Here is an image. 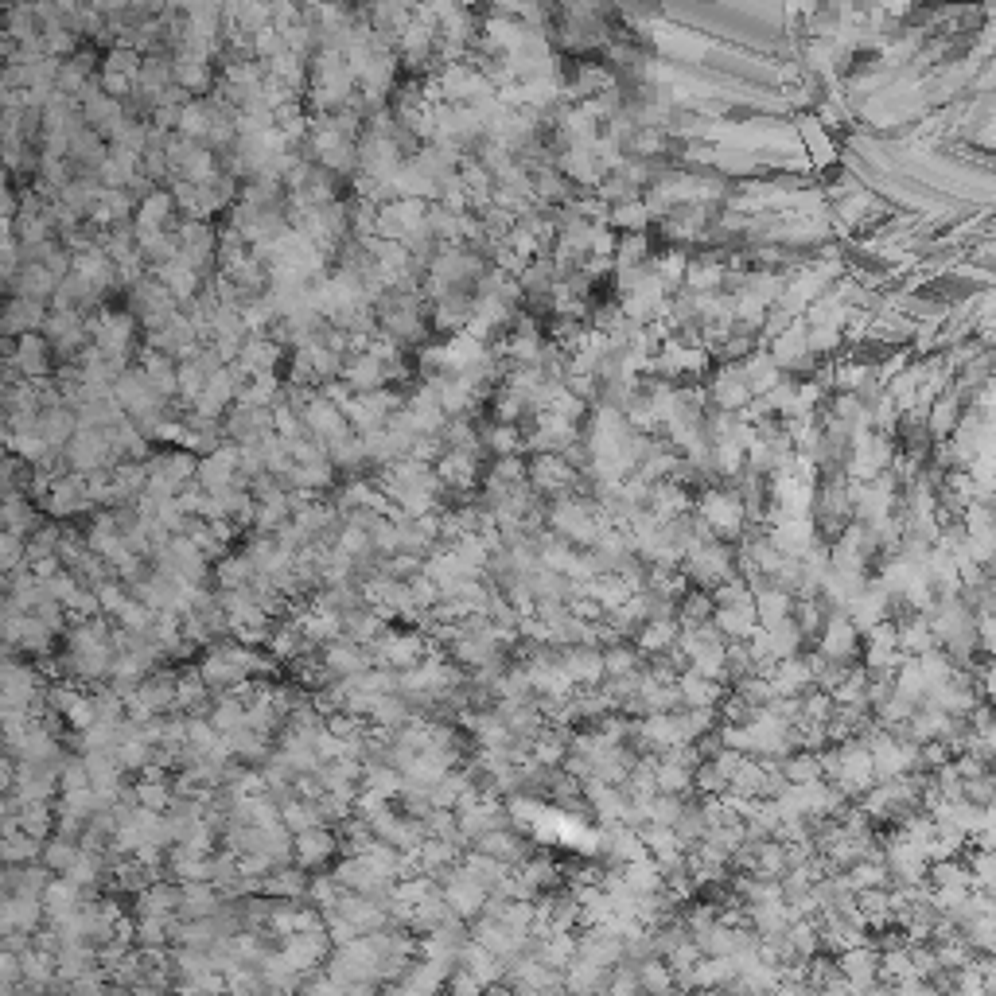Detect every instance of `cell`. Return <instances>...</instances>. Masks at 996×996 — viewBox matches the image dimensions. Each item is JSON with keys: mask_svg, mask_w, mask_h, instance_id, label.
I'll list each match as a JSON object with an SVG mask.
<instances>
[{"mask_svg": "<svg viewBox=\"0 0 996 996\" xmlns=\"http://www.w3.org/2000/svg\"><path fill=\"white\" fill-rule=\"evenodd\" d=\"M440 891H444L448 907H452L460 919H479L483 907H487V899H491V888H487L475 872H467L463 864L448 868V872L440 876Z\"/></svg>", "mask_w": 996, "mask_h": 996, "instance_id": "cell-1", "label": "cell"}, {"mask_svg": "<svg viewBox=\"0 0 996 996\" xmlns=\"http://www.w3.org/2000/svg\"><path fill=\"white\" fill-rule=\"evenodd\" d=\"M331 950H335V942H331L327 926H316V930H296V934L281 938V954H285L288 965H292L300 977H304V973H312L316 965H327Z\"/></svg>", "mask_w": 996, "mask_h": 996, "instance_id": "cell-2", "label": "cell"}, {"mask_svg": "<svg viewBox=\"0 0 996 996\" xmlns=\"http://www.w3.org/2000/svg\"><path fill=\"white\" fill-rule=\"evenodd\" d=\"M370 654H374V666L409 670V666L425 662L428 639H425V631H409V635H393V631H386L382 639L370 646Z\"/></svg>", "mask_w": 996, "mask_h": 996, "instance_id": "cell-3", "label": "cell"}, {"mask_svg": "<svg viewBox=\"0 0 996 996\" xmlns=\"http://www.w3.org/2000/svg\"><path fill=\"white\" fill-rule=\"evenodd\" d=\"M39 506H43V514H51V518H74V514L94 510V498L86 495V475H82V471H78V475H63L47 495L39 498Z\"/></svg>", "mask_w": 996, "mask_h": 996, "instance_id": "cell-4", "label": "cell"}, {"mask_svg": "<svg viewBox=\"0 0 996 996\" xmlns=\"http://www.w3.org/2000/svg\"><path fill=\"white\" fill-rule=\"evenodd\" d=\"M701 518L716 530V537H736L747 522V506L744 498L709 491V495H701Z\"/></svg>", "mask_w": 996, "mask_h": 996, "instance_id": "cell-5", "label": "cell"}, {"mask_svg": "<svg viewBox=\"0 0 996 996\" xmlns=\"http://www.w3.org/2000/svg\"><path fill=\"white\" fill-rule=\"evenodd\" d=\"M856 642H860V627L849 619V611H845V615H841V611L825 615L821 635H818V654L821 658H829V662H845L849 654H856Z\"/></svg>", "mask_w": 996, "mask_h": 996, "instance_id": "cell-6", "label": "cell"}, {"mask_svg": "<svg viewBox=\"0 0 996 996\" xmlns=\"http://www.w3.org/2000/svg\"><path fill=\"white\" fill-rule=\"evenodd\" d=\"M561 666L576 685H588V689H596L607 677L604 650H596V642H572L565 650V658H561Z\"/></svg>", "mask_w": 996, "mask_h": 996, "instance_id": "cell-7", "label": "cell"}, {"mask_svg": "<svg viewBox=\"0 0 996 996\" xmlns=\"http://www.w3.org/2000/svg\"><path fill=\"white\" fill-rule=\"evenodd\" d=\"M323 666L331 670V677H351V674L370 670V666H374V654H370V646H362V642L343 635V639L323 646Z\"/></svg>", "mask_w": 996, "mask_h": 996, "instance_id": "cell-8", "label": "cell"}, {"mask_svg": "<svg viewBox=\"0 0 996 996\" xmlns=\"http://www.w3.org/2000/svg\"><path fill=\"white\" fill-rule=\"evenodd\" d=\"M67 460H71L74 471H94V467H106L113 460V440H109L106 432H90V428H82L78 436H74L71 444H67Z\"/></svg>", "mask_w": 996, "mask_h": 996, "instance_id": "cell-9", "label": "cell"}, {"mask_svg": "<svg viewBox=\"0 0 996 996\" xmlns=\"http://www.w3.org/2000/svg\"><path fill=\"white\" fill-rule=\"evenodd\" d=\"M199 674H203V681L211 685V689H218V693H230L234 685H242L246 681V666L226 650V646H214L211 654L199 662Z\"/></svg>", "mask_w": 996, "mask_h": 996, "instance_id": "cell-10", "label": "cell"}, {"mask_svg": "<svg viewBox=\"0 0 996 996\" xmlns=\"http://www.w3.org/2000/svg\"><path fill=\"white\" fill-rule=\"evenodd\" d=\"M226 903L214 880H191L179 884V919H211L214 911Z\"/></svg>", "mask_w": 996, "mask_h": 996, "instance_id": "cell-11", "label": "cell"}, {"mask_svg": "<svg viewBox=\"0 0 996 996\" xmlns=\"http://www.w3.org/2000/svg\"><path fill=\"white\" fill-rule=\"evenodd\" d=\"M308 868L304 864H277L269 876H261L257 891L261 895H273V899H308Z\"/></svg>", "mask_w": 996, "mask_h": 996, "instance_id": "cell-12", "label": "cell"}, {"mask_svg": "<svg viewBox=\"0 0 996 996\" xmlns=\"http://www.w3.org/2000/svg\"><path fill=\"white\" fill-rule=\"evenodd\" d=\"M456 965L471 969L475 977H483V985H498L506 977V958H498L495 950H487L479 938H467L456 954Z\"/></svg>", "mask_w": 996, "mask_h": 996, "instance_id": "cell-13", "label": "cell"}, {"mask_svg": "<svg viewBox=\"0 0 996 996\" xmlns=\"http://www.w3.org/2000/svg\"><path fill=\"white\" fill-rule=\"evenodd\" d=\"M82 891H86V888H78L71 876H63V880H55V876H51V884L43 888L47 923H63V919H71L74 911H78V907L86 903V899H82Z\"/></svg>", "mask_w": 996, "mask_h": 996, "instance_id": "cell-14", "label": "cell"}, {"mask_svg": "<svg viewBox=\"0 0 996 996\" xmlns=\"http://www.w3.org/2000/svg\"><path fill=\"white\" fill-rule=\"evenodd\" d=\"M176 592H179V580L164 569L148 572V576H141V580L133 584V596H137L141 604L152 607V611H172V604H176Z\"/></svg>", "mask_w": 996, "mask_h": 996, "instance_id": "cell-15", "label": "cell"}, {"mask_svg": "<svg viewBox=\"0 0 996 996\" xmlns=\"http://www.w3.org/2000/svg\"><path fill=\"white\" fill-rule=\"evenodd\" d=\"M335 849H339V841L323 821L304 829V833H296V864H304V868H316L323 860H331Z\"/></svg>", "mask_w": 996, "mask_h": 996, "instance_id": "cell-16", "label": "cell"}, {"mask_svg": "<svg viewBox=\"0 0 996 996\" xmlns=\"http://www.w3.org/2000/svg\"><path fill=\"white\" fill-rule=\"evenodd\" d=\"M572 483V467L561 460V452H541L534 463H530V487L534 491H549L557 495L561 487Z\"/></svg>", "mask_w": 996, "mask_h": 996, "instance_id": "cell-17", "label": "cell"}, {"mask_svg": "<svg viewBox=\"0 0 996 996\" xmlns=\"http://www.w3.org/2000/svg\"><path fill=\"white\" fill-rule=\"evenodd\" d=\"M343 635L362 642V646H374V642L386 635V615L370 604L355 607V611L343 615Z\"/></svg>", "mask_w": 996, "mask_h": 996, "instance_id": "cell-18", "label": "cell"}, {"mask_svg": "<svg viewBox=\"0 0 996 996\" xmlns=\"http://www.w3.org/2000/svg\"><path fill=\"white\" fill-rule=\"evenodd\" d=\"M677 689H681V705L685 709H716V701L724 697V689L712 677L697 674V670L677 677Z\"/></svg>", "mask_w": 996, "mask_h": 996, "instance_id": "cell-19", "label": "cell"}, {"mask_svg": "<svg viewBox=\"0 0 996 996\" xmlns=\"http://www.w3.org/2000/svg\"><path fill=\"white\" fill-rule=\"evenodd\" d=\"M475 849H483V853L498 856V860H506V864H522L526 860V841L518 837V833H506V829H487L483 837H475Z\"/></svg>", "mask_w": 996, "mask_h": 996, "instance_id": "cell-20", "label": "cell"}, {"mask_svg": "<svg viewBox=\"0 0 996 996\" xmlns=\"http://www.w3.org/2000/svg\"><path fill=\"white\" fill-rule=\"evenodd\" d=\"M463 868L467 872H475L483 884L491 891H502V884H506V876L514 872V864H506V860H498V856H491V853H483V849H475V853H467L460 860Z\"/></svg>", "mask_w": 996, "mask_h": 996, "instance_id": "cell-21", "label": "cell"}, {"mask_svg": "<svg viewBox=\"0 0 996 996\" xmlns=\"http://www.w3.org/2000/svg\"><path fill=\"white\" fill-rule=\"evenodd\" d=\"M681 635V627H677L674 615H662V619H646L639 631V650L642 654H662V650H670Z\"/></svg>", "mask_w": 996, "mask_h": 996, "instance_id": "cell-22", "label": "cell"}, {"mask_svg": "<svg viewBox=\"0 0 996 996\" xmlns=\"http://www.w3.org/2000/svg\"><path fill=\"white\" fill-rule=\"evenodd\" d=\"M475 452L471 448H452L444 460H440V467H436V475L448 483V487H471L475 483Z\"/></svg>", "mask_w": 996, "mask_h": 996, "instance_id": "cell-23", "label": "cell"}, {"mask_svg": "<svg viewBox=\"0 0 996 996\" xmlns=\"http://www.w3.org/2000/svg\"><path fill=\"white\" fill-rule=\"evenodd\" d=\"M207 681L199 674V666L195 670H187V674L176 677V712H207Z\"/></svg>", "mask_w": 996, "mask_h": 996, "instance_id": "cell-24", "label": "cell"}, {"mask_svg": "<svg viewBox=\"0 0 996 996\" xmlns=\"http://www.w3.org/2000/svg\"><path fill=\"white\" fill-rule=\"evenodd\" d=\"M374 724H382V728H405L409 720H417V712L409 705V697L405 693H382L378 701H374Z\"/></svg>", "mask_w": 996, "mask_h": 996, "instance_id": "cell-25", "label": "cell"}, {"mask_svg": "<svg viewBox=\"0 0 996 996\" xmlns=\"http://www.w3.org/2000/svg\"><path fill=\"white\" fill-rule=\"evenodd\" d=\"M141 915H179V884H160L152 880L148 888L137 895Z\"/></svg>", "mask_w": 996, "mask_h": 996, "instance_id": "cell-26", "label": "cell"}, {"mask_svg": "<svg viewBox=\"0 0 996 996\" xmlns=\"http://www.w3.org/2000/svg\"><path fill=\"white\" fill-rule=\"evenodd\" d=\"M214 580L218 588H249L257 580V565L249 553H234V557H222L218 569H214Z\"/></svg>", "mask_w": 996, "mask_h": 996, "instance_id": "cell-27", "label": "cell"}, {"mask_svg": "<svg viewBox=\"0 0 996 996\" xmlns=\"http://www.w3.org/2000/svg\"><path fill=\"white\" fill-rule=\"evenodd\" d=\"M230 747H234V759H242V763H265L273 755L269 736L257 732V728H249V724H242L238 732H230Z\"/></svg>", "mask_w": 996, "mask_h": 996, "instance_id": "cell-28", "label": "cell"}, {"mask_svg": "<svg viewBox=\"0 0 996 996\" xmlns=\"http://www.w3.org/2000/svg\"><path fill=\"white\" fill-rule=\"evenodd\" d=\"M331 479H335V463L327 460H312V463H292V471L285 475V483L292 487H308V491H323V487H331Z\"/></svg>", "mask_w": 996, "mask_h": 996, "instance_id": "cell-29", "label": "cell"}, {"mask_svg": "<svg viewBox=\"0 0 996 996\" xmlns=\"http://www.w3.org/2000/svg\"><path fill=\"white\" fill-rule=\"evenodd\" d=\"M78 853H82V845H78V837H67V833H55V837H47L43 841V864L51 868V872H71V864L78 860Z\"/></svg>", "mask_w": 996, "mask_h": 996, "instance_id": "cell-30", "label": "cell"}, {"mask_svg": "<svg viewBox=\"0 0 996 996\" xmlns=\"http://www.w3.org/2000/svg\"><path fill=\"white\" fill-rule=\"evenodd\" d=\"M39 526V514L32 502H24V498L16 495V491H8L4 498V530H12V534H36Z\"/></svg>", "mask_w": 996, "mask_h": 996, "instance_id": "cell-31", "label": "cell"}, {"mask_svg": "<svg viewBox=\"0 0 996 996\" xmlns=\"http://www.w3.org/2000/svg\"><path fill=\"white\" fill-rule=\"evenodd\" d=\"M362 786L366 790H378V794H386V798H401V790H405V775L393 767V763H366V771H362Z\"/></svg>", "mask_w": 996, "mask_h": 996, "instance_id": "cell-32", "label": "cell"}, {"mask_svg": "<svg viewBox=\"0 0 996 996\" xmlns=\"http://www.w3.org/2000/svg\"><path fill=\"white\" fill-rule=\"evenodd\" d=\"M55 821H59V810H55L51 802H24V806H20V829L32 833V837H39V841L51 837Z\"/></svg>", "mask_w": 996, "mask_h": 996, "instance_id": "cell-33", "label": "cell"}, {"mask_svg": "<svg viewBox=\"0 0 996 996\" xmlns=\"http://www.w3.org/2000/svg\"><path fill=\"white\" fill-rule=\"evenodd\" d=\"M207 716H211V724L222 732V736H230V732H238V728L246 724V701L234 697V693H222Z\"/></svg>", "mask_w": 996, "mask_h": 996, "instance_id": "cell-34", "label": "cell"}, {"mask_svg": "<svg viewBox=\"0 0 996 996\" xmlns=\"http://www.w3.org/2000/svg\"><path fill=\"white\" fill-rule=\"evenodd\" d=\"M471 775L460 771V767H452V771H444V779L432 786V806H444V810H456L460 806V798L471 790Z\"/></svg>", "mask_w": 996, "mask_h": 996, "instance_id": "cell-35", "label": "cell"}, {"mask_svg": "<svg viewBox=\"0 0 996 996\" xmlns=\"http://www.w3.org/2000/svg\"><path fill=\"white\" fill-rule=\"evenodd\" d=\"M0 853H4V864H32V860L43 856V841L24 833V829H16V833H4Z\"/></svg>", "mask_w": 996, "mask_h": 996, "instance_id": "cell-36", "label": "cell"}, {"mask_svg": "<svg viewBox=\"0 0 996 996\" xmlns=\"http://www.w3.org/2000/svg\"><path fill=\"white\" fill-rule=\"evenodd\" d=\"M281 821H285L292 833H304V829H312V825H320V806L316 802H308V798H300V794H292L288 802H281Z\"/></svg>", "mask_w": 996, "mask_h": 996, "instance_id": "cell-37", "label": "cell"}, {"mask_svg": "<svg viewBox=\"0 0 996 996\" xmlns=\"http://www.w3.org/2000/svg\"><path fill=\"white\" fill-rule=\"evenodd\" d=\"M152 755H156V744H148L141 732H137V736L117 740V759H121V767H125V771H144V767L152 763Z\"/></svg>", "mask_w": 996, "mask_h": 996, "instance_id": "cell-38", "label": "cell"}, {"mask_svg": "<svg viewBox=\"0 0 996 996\" xmlns=\"http://www.w3.org/2000/svg\"><path fill=\"white\" fill-rule=\"evenodd\" d=\"M304 425H312L316 436H335L339 428H343V417L335 413V405H327V401H308L304 405Z\"/></svg>", "mask_w": 996, "mask_h": 996, "instance_id": "cell-39", "label": "cell"}, {"mask_svg": "<svg viewBox=\"0 0 996 996\" xmlns=\"http://www.w3.org/2000/svg\"><path fill=\"white\" fill-rule=\"evenodd\" d=\"M129 592H133V588H129V584H125L121 576H109V580H102V584H98V600H102V615H109V619H117V615H121V611L129 607V600H133Z\"/></svg>", "mask_w": 996, "mask_h": 996, "instance_id": "cell-40", "label": "cell"}, {"mask_svg": "<svg viewBox=\"0 0 996 996\" xmlns=\"http://www.w3.org/2000/svg\"><path fill=\"white\" fill-rule=\"evenodd\" d=\"M530 747H534V759L541 763V767H561L565 763V755H569V747H565V736H557V732H537L534 740H530Z\"/></svg>", "mask_w": 996, "mask_h": 996, "instance_id": "cell-41", "label": "cell"}, {"mask_svg": "<svg viewBox=\"0 0 996 996\" xmlns=\"http://www.w3.org/2000/svg\"><path fill=\"white\" fill-rule=\"evenodd\" d=\"M783 775L790 779V783H818L821 775V755H814V751H802V755H790L783 763Z\"/></svg>", "mask_w": 996, "mask_h": 996, "instance_id": "cell-42", "label": "cell"}, {"mask_svg": "<svg viewBox=\"0 0 996 996\" xmlns=\"http://www.w3.org/2000/svg\"><path fill=\"white\" fill-rule=\"evenodd\" d=\"M133 794L141 806H152V810H172V802H176V790L168 786V779H144L133 786Z\"/></svg>", "mask_w": 996, "mask_h": 996, "instance_id": "cell-43", "label": "cell"}, {"mask_svg": "<svg viewBox=\"0 0 996 996\" xmlns=\"http://www.w3.org/2000/svg\"><path fill=\"white\" fill-rule=\"evenodd\" d=\"M347 895V888L339 884V876L335 872H327V876H312V888H308V899L320 907V911H331V907H339V899Z\"/></svg>", "mask_w": 996, "mask_h": 996, "instance_id": "cell-44", "label": "cell"}, {"mask_svg": "<svg viewBox=\"0 0 996 996\" xmlns=\"http://www.w3.org/2000/svg\"><path fill=\"white\" fill-rule=\"evenodd\" d=\"M502 923L510 926V930H518V934H530L537 923V903H530V899H506ZM530 938H534V934H530Z\"/></svg>", "mask_w": 996, "mask_h": 996, "instance_id": "cell-45", "label": "cell"}, {"mask_svg": "<svg viewBox=\"0 0 996 996\" xmlns=\"http://www.w3.org/2000/svg\"><path fill=\"white\" fill-rule=\"evenodd\" d=\"M39 428H43V436L51 440V448H63V444H71L74 440V417L71 413H63V409H51Z\"/></svg>", "mask_w": 996, "mask_h": 996, "instance_id": "cell-46", "label": "cell"}, {"mask_svg": "<svg viewBox=\"0 0 996 996\" xmlns=\"http://www.w3.org/2000/svg\"><path fill=\"white\" fill-rule=\"evenodd\" d=\"M639 981H642V989H662V993L677 985L674 973H670V965H666V961H658V954H650V958L639 965Z\"/></svg>", "mask_w": 996, "mask_h": 996, "instance_id": "cell-47", "label": "cell"}, {"mask_svg": "<svg viewBox=\"0 0 996 996\" xmlns=\"http://www.w3.org/2000/svg\"><path fill=\"white\" fill-rule=\"evenodd\" d=\"M59 786H63V794H67V790H86V786H90V767H86L82 755H71V759L59 763Z\"/></svg>", "mask_w": 996, "mask_h": 996, "instance_id": "cell-48", "label": "cell"}, {"mask_svg": "<svg viewBox=\"0 0 996 996\" xmlns=\"http://www.w3.org/2000/svg\"><path fill=\"white\" fill-rule=\"evenodd\" d=\"M78 584H82V580H78V576H74L71 569L55 572V576H47V580H43L47 596H51V600H59V604H67V600H71L74 588H78Z\"/></svg>", "mask_w": 996, "mask_h": 996, "instance_id": "cell-49", "label": "cell"}, {"mask_svg": "<svg viewBox=\"0 0 996 996\" xmlns=\"http://www.w3.org/2000/svg\"><path fill=\"white\" fill-rule=\"evenodd\" d=\"M635 650H627V646H607L604 650V666H607V677H623L635 670Z\"/></svg>", "mask_w": 996, "mask_h": 996, "instance_id": "cell-50", "label": "cell"}, {"mask_svg": "<svg viewBox=\"0 0 996 996\" xmlns=\"http://www.w3.org/2000/svg\"><path fill=\"white\" fill-rule=\"evenodd\" d=\"M16 362H20V366H24L28 374H43V370H47V358H43V343L28 335V339L20 343V355H16Z\"/></svg>", "mask_w": 996, "mask_h": 996, "instance_id": "cell-51", "label": "cell"}, {"mask_svg": "<svg viewBox=\"0 0 996 996\" xmlns=\"http://www.w3.org/2000/svg\"><path fill=\"white\" fill-rule=\"evenodd\" d=\"M67 720H71L74 732H82V728H90L94 720H98V705H94V697H78L67 712Z\"/></svg>", "mask_w": 996, "mask_h": 996, "instance_id": "cell-52", "label": "cell"}, {"mask_svg": "<svg viewBox=\"0 0 996 996\" xmlns=\"http://www.w3.org/2000/svg\"><path fill=\"white\" fill-rule=\"evenodd\" d=\"M448 989H452V993H483L487 985H483V977H475L471 969L456 965V969H452V977H448Z\"/></svg>", "mask_w": 996, "mask_h": 996, "instance_id": "cell-53", "label": "cell"}, {"mask_svg": "<svg viewBox=\"0 0 996 996\" xmlns=\"http://www.w3.org/2000/svg\"><path fill=\"white\" fill-rule=\"evenodd\" d=\"M467 401H471V390H467V382H452V386H444V405H448L452 413L467 409Z\"/></svg>", "mask_w": 996, "mask_h": 996, "instance_id": "cell-54", "label": "cell"}, {"mask_svg": "<svg viewBox=\"0 0 996 996\" xmlns=\"http://www.w3.org/2000/svg\"><path fill=\"white\" fill-rule=\"evenodd\" d=\"M491 448H495L498 456H510V452H518L514 428H495V432H491Z\"/></svg>", "mask_w": 996, "mask_h": 996, "instance_id": "cell-55", "label": "cell"}]
</instances>
